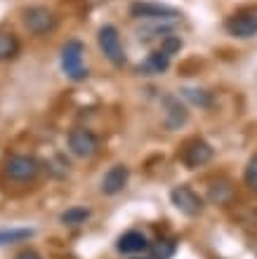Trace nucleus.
<instances>
[{
  "label": "nucleus",
  "instance_id": "4468645a",
  "mask_svg": "<svg viewBox=\"0 0 257 259\" xmlns=\"http://www.w3.org/2000/svg\"><path fill=\"white\" fill-rule=\"evenodd\" d=\"M33 236H35L33 229H21V226H14V229H0V247L14 245V243H24V240H31Z\"/></svg>",
  "mask_w": 257,
  "mask_h": 259
},
{
  "label": "nucleus",
  "instance_id": "1a4fd4ad",
  "mask_svg": "<svg viewBox=\"0 0 257 259\" xmlns=\"http://www.w3.org/2000/svg\"><path fill=\"white\" fill-rule=\"evenodd\" d=\"M130 14L135 19H144V21H151V19H170V17H182V14L172 10V7H165V5H156V3H135L130 7Z\"/></svg>",
  "mask_w": 257,
  "mask_h": 259
},
{
  "label": "nucleus",
  "instance_id": "412c9836",
  "mask_svg": "<svg viewBox=\"0 0 257 259\" xmlns=\"http://www.w3.org/2000/svg\"><path fill=\"white\" fill-rule=\"evenodd\" d=\"M245 184L257 193V156L250 158V163H248V167H245Z\"/></svg>",
  "mask_w": 257,
  "mask_h": 259
},
{
  "label": "nucleus",
  "instance_id": "f3484780",
  "mask_svg": "<svg viewBox=\"0 0 257 259\" xmlns=\"http://www.w3.org/2000/svg\"><path fill=\"white\" fill-rule=\"evenodd\" d=\"M231 196H234V189H231L229 182H219V184H212L210 186V203H215V205H224V203H229Z\"/></svg>",
  "mask_w": 257,
  "mask_h": 259
},
{
  "label": "nucleus",
  "instance_id": "9b49d317",
  "mask_svg": "<svg viewBox=\"0 0 257 259\" xmlns=\"http://www.w3.org/2000/svg\"><path fill=\"white\" fill-rule=\"evenodd\" d=\"M128 179H130V170L125 165H114V167H108L106 175L102 177V193H106V196L121 193L123 189L128 186Z\"/></svg>",
  "mask_w": 257,
  "mask_h": 259
},
{
  "label": "nucleus",
  "instance_id": "ddd939ff",
  "mask_svg": "<svg viewBox=\"0 0 257 259\" xmlns=\"http://www.w3.org/2000/svg\"><path fill=\"white\" fill-rule=\"evenodd\" d=\"M170 59H172V57H168L163 50H156V52H151V55L144 59V64H139V73H144V75L165 73L170 68Z\"/></svg>",
  "mask_w": 257,
  "mask_h": 259
},
{
  "label": "nucleus",
  "instance_id": "39448f33",
  "mask_svg": "<svg viewBox=\"0 0 257 259\" xmlns=\"http://www.w3.org/2000/svg\"><path fill=\"white\" fill-rule=\"evenodd\" d=\"M24 26L33 35L52 33L54 28H57V17H54L52 10H48V7H43V5L28 7L26 12H24Z\"/></svg>",
  "mask_w": 257,
  "mask_h": 259
},
{
  "label": "nucleus",
  "instance_id": "f03ea898",
  "mask_svg": "<svg viewBox=\"0 0 257 259\" xmlns=\"http://www.w3.org/2000/svg\"><path fill=\"white\" fill-rule=\"evenodd\" d=\"M83 55H85V48H83L81 40H68L61 48L59 62L66 78H71V80H85L88 78V66L83 62Z\"/></svg>",
  "mask_w": 257,
  "mask_h": 259
},
{
  "label": "nucleus",
  "instance_id": "423d86ee",
  "mask_svg": "<svg viewBox=\"0 0 257 259\" xmlns=\"http://www.w3.org/2000/svg\"><path fill=\"white\" fill-rule=\"evenodd\" d=\"M170 200H172V205H175L182 214H187V217H198V214L203 212V198L187 184L175 186V189L170 191Z\"/></svg>",
  "mask_w": 257,
  "mask_h": 259
},
{
  "label": "nucleus",
  "instance_id": "7ed1b4c3",
  "mask_svg": "<svg viewBox=\"0 0 257 259\" xmlns=\"http://www.w3.org/2000/svg\"><path fill=\"white\" fill-rule=\"evenodd\" d=\"M97 45H99L104 57H106L114 66H123V64H125V50H123L121 35H118V28L116 26L104 24V26L97 31Z\"/></svg>",
  "mask_w": 257,
  "mask_h": 259
},
{
  "label": "nucleus",
  "instance_id": "aec40b11",
  "mask_svg": "<svg viewBox=\"0 0 257 259\" xmlns=\"http://www.w3.org/2000/svg\"><path fill=\"white\" fill-rule=\"evenodd\" d=\"M158 50H163L168 57H172V55H177L179 50H182V40H179V35H168V38H163L161 40V48Z\"/></svg>",
  "mask_w": 257,
  "mask_h": 259
},
{
  "label": "nucleus",
  "instance_id": "2eb2a0df",
  "mask_svg": "<svg viewBox=\"0 0 257 259\" xmlns=\"http://www.w3.org/2000/svg\"><path fill=\"white\" fill-rule=\"evenodd\" d=\"M19 40L14 33H0V62H7V59H14L19 55Z\"/></svg>",
  "mask_w": 257,
  "mask_h": 259
},
{
  "label": "nucleus",
  "instance_id": "6e6552de",
  "mask_svg": "<svg viewBox=\"0 0 257 259\" xmlns=\"http://www.w3.org/2000/svg\"><path fill=\"white\" fill-rule=\"evenodd\" d=\"M227 31L234 38H255L257 35V12H238L227 21Z\"/></svg>",
  "mask_w": 257,
  "mask_h": 259
},
{
  "label": "nucleus",
  "instance_id": "6ab92c4d",
  "mask_svg": "<svg viewBox=\"0 0 257 259\" xmlns=\"http://www.w3.org/2000/svg\"><path fill=\"white\" fill-rule=\"evenodd\" d=\"M177 250L175 240H158L156 245L149 247V259H170Z\"/></svg>",
  "mask_w": 257,
  "mask_h": 259
},
{
  "label": "nucleus",
  "instance_id": "a211bd4d",
  "mask_svg": "<svg viewBox=\"0 0 257 259\" xmlns=\"http://www.w3.org/2000/svg\"><path fill=\"white\" fill-rule=\"evenodd\" d=\"M182 95L189 99L191 104H196V106H201V109H210L212 106V95L210 92H205V90H196V88H184Z\"/></svg>",
  "mask_w": 257,
  "mask_h": 259
},
{
  "label": "nucleus",
  "instance_id": "f257e3e1",
  "mask_svg": "<svg viewBox=\"0 0 257 259\" xmlns=\"http://www.w3.org/2000/svg\"><path fill=\"white\" fill-rule=\"evenodd\" d=\"M5 177L14 184H33L41 175V160L28 153H14L5 160Z\"/></svg>",
  "mask_w": 257,
  "mask_h": 259
},
{
  "label": "nucleus",
  "instance_id": "dca6fc26",
  "mask_svg": "<svg viewBox=\"0 0 257 259\" xmlns=\"http://www.w3.org/2000/svg\"><path fill=\"white\" fill-rule=\"evenodd\" d=\"M61 224L64 226H83L90 219L88 207H68L66 212H61Z\"/></svg>",
  "mask_w": 257,
  "mask_h": 259
},
{
  "label": "nucleus",
  "instance_id": "0eeeda50",
  "mask_svg": "<svg viewBox=\"0 0 257 259\" xmlns=\"http://www.w3.org/2000/svg\"><path fill=\"white\" fill-rule=\"evenodd\" d=\"M212 156H215V151H212V146H210L208 142H203V139H191V142L184 144L182 149V160L187 167H203L205 163H210L212 160Z\"/></svg>",
  "mask_w": 257,
  "mask_h": 259
},
{
  "label": "nucleus",
  "instance_id": "20e7f679",
  "mask_svg": "<svg viewBox=\"0 0 257 259\" xmlns=\"http://www.w3.org/2000/svg\"><path fill=\"white\" fill-rule=\"evenodd\" d=\"M66 144L76 158H92L99 153V137L88 127H74L66 137Z\"/></svg>",
  "mask_w": 257,
  "mask_h": 259
},
{
  "label": "nucleus",
  "instance_id": "f8f14e48",
  "mask_svg": "<svg viewBox=\"0 0 257 259\" xmlns=\"http://www.w3.org/2000/svg\"><path fill=\"white\" fill-rule=\"evenodd\" d=\"M163 104H165V127L168 130H179L189 120V113L184 109V104H179L177 97H165Z\"/></svg>",
  "mask_w": 257,
  "mask_h": 259
},
{
  "label": "nucleus",
  "instance_id": "9d476101",
  "mask_svg": "<svg viewBox=\"0 0 257 259\" xmlns=\"http://www.w3.org/2000/svg\"><path fill=\"white\" fill-rule=\"evenodd\" d=\"M149 238H146V233L142 231H128L123 233L121 238H118V243H116V250L121 254H139V252H149Z\"/></svg>",
  "mask_w": 257,
  "mask_h": 259
},
{
  "label": "nucleus",
  "instance_id": "4be33fe9",
  "mask_svg": "<svg viewBox=\"0 0 257 259\" xmlns=\"http://www.w3.org/2000/svg\"><path fill=\"white\" fill-rule=\"evenodd\" d=\"M14 259H43V257L35 252V250H21V252L17 254Z\"/></svg>",
  "mask_w": 257,
  "mask_h": 259
}]
</instances>
